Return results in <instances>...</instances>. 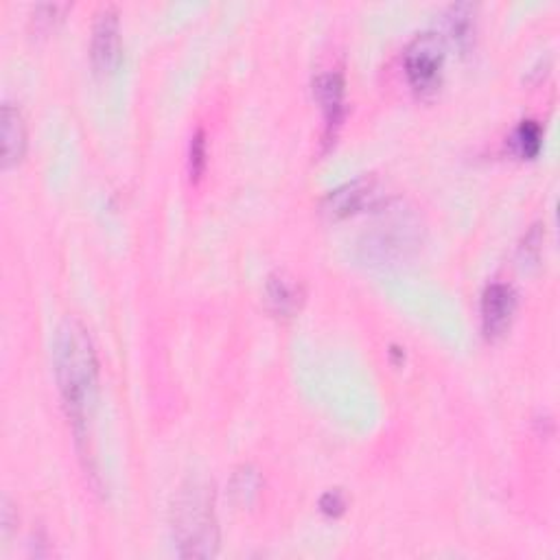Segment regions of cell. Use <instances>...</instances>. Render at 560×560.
I'll return each instance as SVG.
<instances>
[{
    "instance_id": "6da1fadb",
    "label": "cell",
    "mask_w": 560,
    "mask_h": 560,
    "mask_svg": "<svg viewBox=\"0 0 560 560\" xmlns=\"http://www.w3.org/2000/svg\"><path fill=\"white\" fill-rule=\"evenodd\" d=\"M53 372L67 416L82 436L97 405L99 359L88 329L78 318H67L56 331Z\"/></svg>"
},
{
    "instance_id": "4fadbf2b",
    "label": "cell",
    "mask_w": 560,
    "mask_h": 560,
    "mask_svg": "<svg viewBox=\"0 0 560 560\" xmlns=\"http://www.w3.org/2000/svg\"><path fill=\"white\" fill-rule=\"evenodd\" d=\"M259 484H261V479H259L257 470H252V468L248 466V468H243V470H239V473L235 475V479H233V492H235L237 497H241L243 503H248V501L252 499V495H257Z\"/></svg>"
},
{
    "instance_id": "5b68a950",
    "label": "cell",
    "mask_w": 560,
    "mask_h": 560,
    "mask_svg": "<svg viewBox=\"0 0 560 560\" xmlns=\"http://www.w3.org/2000/svg\"><path fill=\"white\" fill-rule=\"evenodd\" d=\"M379 198H381V193H379L377 180L357 178V180L346 182V184L337 187L335 191H331L322 202V211L331 219H344V217H353V215H359V213L377 206Z\"/></svg>"
},
{
    "instance_id": "8fae6325",
    "label": "cell",
    "mask_w": 560,
    "mask_h": 560,
    "mask_svg": "<svg viewBox=\"0 0 560 560\" xmlns=\"http://www.w3.org/2000/svg\"><path fill=\"white\" fill-rule=\"evenodd\" d=\"M510 147L519 158H536L543 147V128L532 119L521 121L510 136Z\"/></svg>"
},
{
    "instance_id": "7c38bea8",
    "label": "cell",
    "mask_w": 560,
    "mask_h": 560,
    "mask_svg": "<svg viewBox=\"0 0 560 560\" xmlns=\"http://www.w3.org/2000/svg\"><path fill=\"white\" fill-rule=\"evenodd\" d=\"M206 134L204 130H198L191 139V147H189V171L193 180H200L204 169H206Z\"/></svg>"
},
{
    "instance_id": "7a4b0ae2",
    "label": "cell",
    "mask_w": 560,
    "mask_h": 560,
    "mask_svg": "<svg viewBox=\"0 0 560 560\" xmlns=\"http://www.w3.org/2000/svg\"><path fill=\"white\" fill-rule=\"evenodd\" d=\"M174 540L182 558H211L219 547L213 488L204 481H189L180 488L171 510Z\"/></svg>"
},
{
    "instance_id": "ba28073f",
    "label": "cell",
    "mask_w": 560,
    "mask_h": 560,
    "mask_svg": "<svg viewBox=\"0 0 560 560\" xmlns=\"http://www.w3.org/2000/svg\"><path fill=\"white\" fill-rule=\"evenodd\" d=\"M265 302L274 315L291 318L305 302V289L287 272H274L265 283Z\"/></svg>"
},
{
    "instance_id": "8992f818",
    "label": "cell",
    "mask_w": 560,
    "mask_h": 560,
    "mask_svg": "<svg viewBox=\"0 0 560 560\" xmlns=\"http://www.w3.org/2000/svg\"><path fill=\"white\" fill-rule=\"evenodd\" d=\"M481 329L488 339L501 337L516 311V291L505 283H490L481 294Z\"/></svg>"
},
{
    "instance_id": "277c9868",
    "label": "cell",
    "mask_w": 560,
    "mask_h": 560,
    "mask_svg": "<svg viewBox=\"0 0 560 560\" xmlns=\"http://www.w3.org/2000/svg\"><path fill=\"white\" fill-rule=\"evenodd\" d=\"M91 60L97 75H110L121 62V23L112 5L104 8L95 19Z\"/></svg>"
},
{
    "instance_id": "52a82bcc",
    "label": "cell",
    "mask_w": 560,
    "mask_h": 560,
    "mask_svg": "<svg viewBox=\"0 0 560 560\" xmlns=\"http://www.w3.org/2000/svg\"><path fill=\"white\" fill-rule=\"evenodd\" d=\"M344 95H346V84L342 73L329 71L320 73L313 80V97L322 108L324 115V141L331 143L342 126L344 119Z\"/></svg>"
},
{
    "instance_id": "5bb4252c",
    "label": "cell",
    "mask_w": 560,
    "mask_h": 560,
    "mask_svg": "<svg viewBox=\"0 0 560 560\" xmlns=\"http://www.w3.org/2000/svg\"><path fill=\"white\" fill-rule=\"evenodd\" d=\"M320 510L329 516H339L346 510V497L342 490H329L322 495L320 499Z\"/></svg>"
},
{
    "instance_id": "30bf717a",
    "label": "cell",
    "mask_w": 560,
    "mask_h": 560,
    "mask_svg": "<svg viewBox=\"0 0 560 560\" xmlns=\"http://www.w3.org/2000/svg\"><path fill=\"white\" fill-rule=\"evenodd\" d=\"M442 25H444V36L460 51H466L473 43V34H475V5H470V3L449 5L442 14Z\"/></svg>"
},
{
    "instance_id": "9c48e42d",
    "label": "cell",
    "mask_w": 560,
    "mask_h": 560,
    "mask_svg": "<svg viewBox=\"0 0 560 560\" xmlns=\"http://www.w3.org/2000/svg\"><path fill=\"white\" fill-rule=\"evenodd\" d=\"M27 150V126L23 112L14 104L3 106V167L19 165Z\"/></svg>"
},
{
    "instance_id": "3957f363",
    "label": "cell",
    "mask_w": 560,
    "mask_h": 560,
    "mask_svg": "<svg viewBox=\"0 0 560 560\" xmlns=\"http://www.w3.org/2000/svg\"><path fill=\"white\" fill-rule=\"evenodd\" d=\"M409 86L420 93H433L442 82L444 67V38L438 32L418 34L405 49L403 58Z\"/></svg>"
}]
</instances>
